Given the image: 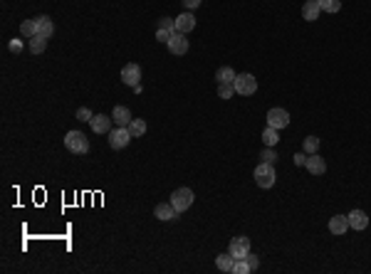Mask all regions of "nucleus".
<instances>
[{
  "instance_id": "nucleus-1",
  "label": "nucleus",
  "mask_w": 371,
  "mask_h": 274,
  "mask_svg": "<svg viewBox=\"0 0 371 274\" xmlns=\"http://www.w3.org/2000/svg\"><path fill=\"white\" fill-rule=\"evenodd\" d=\"M65 146H67V151L70 153H87L89 151V139L82 133V131H67L65 133Z\"/></svg>"
},
{
  "instance_id": "nucleus-2",
  "label": "nucleus",
  "mask_w": 371,
  "mask_h": 274,
  "mask_svg": "<svg viewBox=\"0 0 371 274\" xmlns=\"http://www.w3.org/2000/svg\"><path fill=\"white\" fill-rule=\"evenodd\" d=\"M275 181H277V176H275L272 163H265V161H262V163L255 165V183H258L260 188H272Z\"/></svg>"
},
{
  "instance_id": "nucleus-3",
  "label": "nucleus",
  "mask_w": 371,
  "mask_h": 274,
  "mask_svg": "<svg viewBox=\"0 0 371 274\" xmlns=\"http://www.w3.org/2000/svg\"><path fill=\"white\" fill-rule=\"evenodd\" d=\"M233 87H235V94H240V96H253L258 91V79L253 74H238Z\"/></svg>"
},
{
  "instance_id": "nucleus-4",
  "label": "nucleus",
  "mask_w": 371,
  "mask_h": 274,
  "mask_svg": "<svg viewBox=\"0 0 371 274\" xmlns=\"http://www.w3.org/2000/svg\"><path fill=\"white\" fill-rule=\"evenodd\" d=\"M193 190L191 188H178V190H173V195H171V205L178 210V213H183V210H188L191 205H193Z\"/></svg>"
},
{
  "instance_id": "nucleus-5",
  "label": "nucleus",
  "mask_w": 371,
  "mask_h": 274,
  "mask_svg": "<svg viewBox=\"0 0 371 274\" xmlns=\"http://www.w3.org/2000/svg\"><path fill=\"white\" fill-rule=\"evenodd\" d=\"M131 139H134V136H131V131L127 126H116L114 131H109V146L114 148V151H121V148H127Z\"/></svg>"
},
{
  "instance_id": "nucleus-6",
  "label": "nucleus",
  "mask_w": 371,
  "mask_h": 274,
  "mask_svg": "<svg viewBox=\"0 0 371 274\" xmlns=\"http://www.w3.org/2000/svg\"><path fill=\"white\" fill-rule=\"evenodd\" d=\"M267 126H272V128L290 126V114H287L285 109H280V107L270 109V111H267Z\"/></svg>"
},
{
  "instance_id": "nucleus-7",
  "label": "nucleus",
  "mask_w": 371,
  "mask_h": 274,
  "mask_svg": "<svg viewBox=\"0 0 371 274\" xmlns=\"http://www.w3.org/2000/svg\"><path fill=\"white\" fill-rule=\"evenodd\" d=\"M121 82L129 84V87H136V84L141 82V67H139L136 62L124 64V70H121Z\"/></svg>"
},
{
  "instance_id": "nucleus-8",
  "label": "nucleus",
  "mask_w": 371,
  "mask_h": 274,
  "mask_svg": "<svg viewBox=\"0 0 371 274\" xmlns=\"http://www.w3.org/2000/svg\"><path fill=\"white\" fill-rule=\"evenodd\" d=\"M168 45V52L171 55H186L188 52V40H186L183 32H173V37L166 42Z\"/></svg>"
},
{
  "instance_id": "nucleus-9",
  "label": "nucleus",
  "mask_w": 371,
  "mask_h": 274,
  "mask_svg": "<svg viewBox=\"0 0 371 274\" xmlns=\"http://www.w3.org/2000/svg\"><path fill=\"white\" fill-rule=\"evenodd\" d=\"M230 255L235 259H242V257L250 255V239L248 237H233L230 242Z\"/></svg>"
},
{
  "instance_id": "nucleus-10",
  "label": "nucleus",
  "mask_w": 371,
  "mask_h": 274,
  "mask_svg": "<svg viewBox=\"0 0 371 274\" xmlns=\"http://www.w3.org/2000/svg\"><path fill=\"white\" fill-rule=\"evenodd\" d=\"M111 121H114V119L107 116V114H94L89 124H92L94 133H109V131H111Z\"/></svg>"
},
{
  "instance_id": "nucleus-11",
  "label": "nucleus",
  "mask_w": 371,
  "mask_h": 274,
  "mask_svg": "<svg viewBox=\"0 0 371 274\" xmlns=\"http://www.w3.org/2000/svg\"><path fill=\"white\" fill-rule=\"evenodd\" d=\"M304 168H307L312 176H324V173H327V163H324V158H322V156H317V153L307 156V163H304Z\"/></svg>"
},
{
  "instance_id": "nucleus-12",
  "label": "nucleus",
  "mask_w": 371,
  "mask_h": 274,
  "mask_svg": "<svg viewBox=\"0 0 371 274\" xmlns=\"http://www.w3.org/2000/svg\"><path fill=\"white\" fill-rule=\"evenodd\" d=\"M347 218H349V227L352 230H366L369 227V215L364 210H352Z\"/></svg>"
},
{
  "instance_id": "nucleus-13",
  "label": "nucleus",
  "mask_w": 371,
  "mask_h": 274,
  "mask_svg": "<svg viewBox=\"0 0 371 274\" xmlns=\"http://www.w3.org/2000/svg\"><path fill=\"white\" fill-rule=\"evenodd\" d=\"M111 119H114V124H116V126H129L134 116H131V111L127 109V107H121V104H119V107H114V111H111Z\"/></svg>"
},
{
  "instance_id": "nucleus-14",
  "label": "nucleus",
  "mask_w": 371,
  "mask_h": 274,
  "mask_svg": "<svg viewBox=\"0 0 371 274\" xmlns=\"http://www.w3.org/2000/svg\"><path fill=\"white\" fill-rule=\"evenodd\" d=\"M196 27V18H193V13L188 10V13H183V15H178L176 18V32H191Z\"/></svg>"
},
{
  "instance_id": "nucleus-15",
  "label": "nucleus",
  "mask_w": 371,
  "mask_h": 274,
  "mask_svg": "<svg viewBox=\"0 0 371 274\" xmlns=\"http://www.w3.org/2000/svg\"><path fill=\"white\" fill-rule=\"evenodd\" d=\"M153 215H156L159 220H176L178 218V210H176L171 202H159L156 210H153Z\"/></svg>"
},
{
  "instance_id": "nucleus-16",
  "label": "nucleus",
  "mask_w": 371,
  "mask_h": 274,
  "mask_svg": "<svg viewBox=\"0 0 371 274\" xmlns=\"http://www.w3.org/2000/svg\"><path fill=\"white\" fill-rule=\"evenodd\" d=\"M319 13H322V8H319V0H307V3L302 5V18L310 20V22L319 18Z\"/></svg>"
},
{
  "instance_id": "nucleus-17",
  "label": "nucleus",
  "mask_w": 371,
  "mask_h": 274,
  "mask_svg": "<svg viewBox=\"0 0 371 274\" xmlns=\"http://www.w3.org/2000/svg\"><path fill=\"white\" fill-rule=\"evenodd\" d=\"M329 230H332L334 235H344L347 230H349V218L347 215H334L329 220Z\"/></svg>"
},
{
  "instance_id": "nucleus-18",
  "label": "nucleus",
  "mask_w": 371,
  "mask_h": 274,
  "mask_svg": "<svg viewBox=\"0 0 371 274\" xmlns=\"http://www.w3.org/2000/svg\"><path fill=\"white\" fill-rule=\"evenodd\" d=\"M47 40L50 37H42V35H35L27 40V50L33 52V55H42L45 50H47Z\"/></svg>"
},
{
  "instance_id": "nucleus-19",
  "label": "nucleus",
  "mask_w": 371,
  "mask_h": 274,
  "mask_svg": "<svg viewBox=\"0 0 371 274\" xmlns=\"http://www.w3.org/2000/svg\"><path fill=\"white\" fill-rule=\"evenodd\" d=\"M37 20V35L42 37H52V32H55V25H52V20L47 18V15H40Z\"/></svg>"
},
{
  "instance_id": "nucleus-20",
  "label": "nucleus",
  "mask_w": 371,
  "mask_h": 274,
  "mask_svg": "<svg viewBox=\"0 0 371 274\" xmlns=\"http://www.w3.org/2000/svg\"><path fill=\"white\" fill-rule=\"evenodd\" d=\"M215 267L221 269V272H233V267H235V257L230 255H218L215 257Z\"/></svg>"
},
{
  "instance_id": "nucleus-21",
  "label": "nucleus",
  "mask_w": 371,
  "mask_h": 274,
  "mask_svg": "<svg viewBox=\"0 0 371 274\" xmlns=\"http://www.w3.org/2000/svg\"><path fill=\"white\" fill-rule=\"evenodd\" d=\"M127 128L131 131V136H134V139H139V136H144V133H146V121H144V119H131V124Z\"/></svg>"
},
{
  "instance_id": "nucleus-22",
  "label": "nucleus",
  "mask_w": 371,
  "mask_h": 274,
  "mask_svg": "<svg viewBox=\"0 0 371 274\" xmlns=\"http://www.w3.org/2000/svg\"><path fill=\"white\" fill-rule=\"evenodd\" d=\"M20 35L27 37V40H30V37H35L37 35V20L35 18H33V20H25V22L20 25Z\"/></svg>"
},
{
  "instance_id": "nucleus-23",
  "label": "nucleus",
  "mask_w": 371,
  "mask_h": 274,
  "mask_svg": "<svg viewBox=\"0 0 371 274\" xmlns=\"http://www.w3.org/2000/svg\"><path fill=\"white\" fill-rule=\"evenodd\" d=\"M235 77H238V74L233 72V67H221V70L215 72V79H218V82H225V84H233Z\"/></svg>"
},
{
  "instance_id": "nucleus-24",
  "label": "nucleus",
  "mask_w": 371,
  "mask_h": 274,
  "mask_svg": "<svg viewBox=\"0 0 371 274\" xmlns=\"http://www.w3.org/2000/svg\"><path fill=\"white\" fill-rule=\"evenodd\" d=\"M262 141H265V146H275L280 141V136H277V128H272V126H267L265 131H262Z\"/></svg>"
},
{
  "instance_id": "nucleus-25",
  "label": "nucleus",
  "mask_w": 371,
  "mask_h": 274,
  "mask_svg": "<svg viewBox=\"0 0 371 274\" xmlns=\"http://www.w3.org/2000/svg\"><path fill=\"white\" fill-rule=\"evenodd\" d=\"M319 8L324 13H339L342 10V0H319Z\"/></svg>"
},
{
  "instance_id": "nucleus-26",
  "label": "nucleus",
  "mask_w": 371,
  "mask_h": 274,
  "mask_svg": "<svg viewBox=\"0 0 371 274\" xmlns=\"http://www.w3.org/2000/svg\"><path fill=\"white\" fill-rule=\"evenodd\" d=\"M233 94H235V87H233V84L218 82V96H221V99H233Z\"/></svg>"
},
{
  "instance_id": "nucleus-27",
  "label": "nucleus",
  "mask_w": 371,
  "mask_h": 274,
  "mask_svg": "<svg viewBox=\"0 0 371 274\" xmlns=\"http://www.w3.org/2000/svg\"><path fill=\"white\" fill-rule=\"evenodd\" d=\"M317 151H319V139H317V136H307V139H304V153L312 156Z\"/></svg>"
},
{
  "instance_id": "nucleus-28",
  "label": "nucleus",
  "mask_w": 371,
  "mask_h": 274,
  "mask_svg": "<svg viewBox=\"0 0 371 274\" xmlns=\"http://www.w3.org/2000/svg\"><path fill=\"white\" fill-rule=\"evenodd\" d=\"M260 158H262L265 163H275V161H277V151H275V146H267L262 153H260Z\"/></svg>"
},
{
  "instance_id": "nucleus-29",
  "label": "nucleus",
  "mask_w": 371,
  "mask_h": 274,
  "mask_svg": "<svg viewBox=\"0 0 371 274\" xmlns=\"http://www.w3.org/2000/svg\"><path fill=\"white\" fill-rule=\"evenodd\" d=\"M233 272L235 274H250L253 269H250V264H248V259L242 257V259H235V267H233Z\"/></svg>"
},
{
  "instance_id": "nucleus-30",
  "label": "nucleus",
  "mask_w": 371,
  "mask_h": 274,
  "mask_svg": "<svg viewBox=\"0 0 371 274\" xmlns=\"http://www.w3.org/2000/svg\"><path fill=\"white\" fill-rule=\"evenodd\" d=\"M173 32H176V30H161V27H159V30H156V40H159V42H168V40L173 37Z\"/></svg>"
},
{
  "instance_id": "nucleus-31",
  "label": "nucleus",
  "mask_w": 371,
  "mask_h": 274,
  "mask_svg": "<svg viewBox=\"0 0 371 274\" xmlns=\"http://www.w3.org/2000/svg\"><path fill=\"white\" fill-rule=\"evenodd\" d=\"M159 27H161V30H176V20L161 18V20H159Z\"/></svg>"
},
{
  "instance_id": "nucleus-32",
  "label": "nucleus",
  "mask_w": 371,
  "mask_h": 274,
  "mask_svg": "<svg viewBox=\"0 0 371 274\" xmlns=\"http://www.w3.org/2000/svg\"><path fill=\"white\" fill-rule=\"evenodd\" d=\"M77 119L79 121H92V111L87 109V107H82V109H77Z\"/></svg>"
},
{
  "instance_id": "nucleus-33",
  "label": "nucleus",
  "mask_w": 371,
  "mask_h": 274,
  "mask_svg": "<svg viewBox=\"0 0 371 274\" xmlns=\"http://www.w3.org/2000/svg\"><path fill=\"white\" fill-rule=\"evenodd\" d=\"M203 0H183V5H186V10H196L198 5H201Z\"/></svg>"
},
{
  "instance_id": "nucleus-34",
  "label": "nucleus",
  "mask_w": 371,
  "mask_h": 274,
  "mask_svg": "<svg viewBox=\"0 0 371 274\" xmlns=\"http://www.w3.org/2000/svg\"><path fill=\"white\" fill-rule=\"evenodd\" d=\"M245 259H248V264H250V269L255 272V269H258V257H255V255H248V257H245Z\"/></svg>"
},
{
  "instance_id": "nucleus-35",
  "label": "nucleus",
  "mask_w": 371,
  "mask_h": 274,
  "mask_svg": "<svg viewBox=\"0 0 371 274\" xmlns=\"http://www.w3.org/2000/svg\"><path fill=\"white\" fill-rule=\"evenodd\" d=\"M295 163L297 165H304V163H307V153H297V156H295Z\"/></svg>"
}]
</instances>
